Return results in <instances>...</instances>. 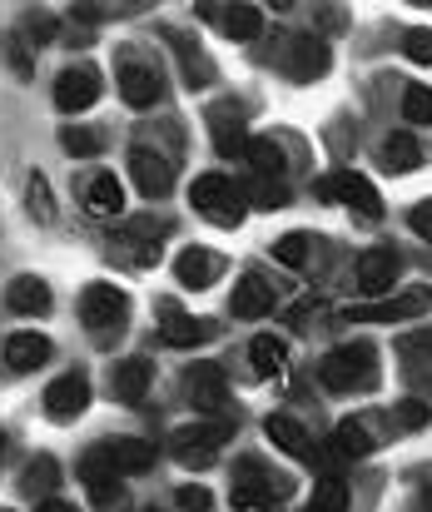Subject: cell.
<instances>
[{"label": "cell", "mask_w": 432, "mask_h": 512, "mask_svg": "<svg viewBox=\"0 0 432 512\" xmlns=\"http://www.w3.org/2000/svg\"><path fill=\"white\" fill-rule=\"evenodd\" d=\"M403 50H408V60L432 65V30H428V25H413V30L403 35Z\"/></svg>", "instance_id": "cell-38"}, {"label": "cell", "mask_w": 432, "mask_h": 512, "mask_svg": "<svg viewBox=\"0 0 432 512\" xmlns=\"http://www.w3.org/2000/svg\"><path fill=\"white\" fill-rule=\"evenodd\" d=\"M308 512H348V488L338 483V478H323L318 488H313V503Z\"/></svg>", "instance_id": "cell-33"}, {"label": "cell", "mask_w": 432, "mask_h": 512, "mask_svg": "<svg viewBox=\"0 0 432 512\" xmlns=\"http://www.w3.org/2000/svg\"><path fill=\"white\" fill-rule=\"evenodd\" d=\"M130 174H135V184H140L144 199H164L169 189H174V170H169V160L164 155H154V150H130Z\"/></svg>", "instance_id": "cell-13"}, {"label": "cell", "mask_w": 432, "mask_h": 512, "mask_svg": "<svg viewBox=\"0 0 432 512\" xmlns=\"http://www.w3.org/2000/svg\"><path fill=\"white\" fill-rule=\"evenodd\" d=\"M403 120H408V125H432V90L428 85H408V90H403Z\"/></svg>", "instance_id": "cell-32"}, {"label": "cell", "mask_w": 432, "mask_h": 512, "mask_svg": "<svg viewBox=\"0 0 432 512\" xmlns=\"http://www.w3.org/2000/svg\"><path fill=\"white\" fill-rule=\"evenodd\" d=\"M100 100V70L95 65H70V70H60V80H55V105L65 110V115H80V110H90Z\"/></svg>", "instance_id": "cell-8"}, {"label": "cell", "mask_w": 432, "mask_h": 512, "mask_svg": "<svg viewBox=\"0 0 432 512\" xmlns=\"http://www.w3.org/2000/svg\"><path fill=\"white\" fill-rule=\"evenodd\" d=\"M50 358V339L45 334H10L5 339V363L15 368V373H30V368H40Z\"/></svg>", "instance_id": "cell-21"}, {"label": "cell", "mask_w": 432, "mask_h": 512, "mask_svg": "<svg viewBox=\"0 0 432 512\" xmlns=\"http://www.w3.org/2000/svg\"><path fill=\"white\" fill-rule=\"evenodd\" d=\"M408 224H413V234H418V239H428L432 244V199H423V204L413 209V219H408Z\"/></svg>", "instance_id": "cell-43"}, {"label": "cell", "mask_w": 432, "mask_h": 512, "mask_svg": "<svg viewBox=\"0 0 432 512\" xmlns=\"http://www.w3.org/2000/svg\"><path fill=\"white\" fill-rule=\"evenodd\" d=\"M179 503H184V512H209V493L204 488H179Z\"/></svg>", "instance_id": "cell-44"}, {"label": "cell", "mask_w": 432, "mask_h": 512, "mask_svg": "<svg viewBox=\"0 0 432 512\" xmlns=\"http://www.w3.org/2000/svg\"><path fill=\"white\" fill-rule=\"evenodd\" d=\"M189 199H194V209H199L209 224H219V229H234V224L244 219V199H239L234 179H224V174H204V179H194Z\"/></svg>", "instance_id": "cell-4"}, {"label": "cell", "mask_w": 432, "mask_h": 512, "mask_svg": "<svg viewBox=\"0 0 432 512\" xmlns=\"http://www.w3.org/2000/svg\"><path fill=\"white\" fill-rule=\"evenodd\" d=\"M184 393L194 398V408H204V413H219V408H224V398H229L224 368H219V363H194V368L184 373Z\"/></svg>", "instance_id": "cell-12"}, {"label": "cell", "mask_w": 432, "mask_h": 512, "mask_svg": "<svg viewBox=\"0 0 432 512\" xmlns=\"http://www.w3.org/2000/svg\"><path fill=\"white\" fill-rule=\"evenodd\" d=\"M432 309V289H403V294H388V299H373V304H348L343 319L348 324H403V319H423Z\"/></svg>", "instance_id": "cell-3"}, {"label": "cell", "mask_w": 432, "mask_h": 512, "mask_svg": "<svg viewBox=\"0 0 432 512\" xmlns=\"http://www.w3.org/2000/svg\"><path fill=\"white\" fill-rule=\"evenodd\" d=\"M149 378H154V368H149L144 358H125V363H115V373H110V393H115L120 403H140L144 393H149Z\"/></svg>", "instance_id": "cell-19"}, {"label": "cell", "mask_w": 432, "mask_h": 512, "mask_svg": "<svg viewBox=\"0 0 432 512\" xmlns=\"http://www.w3.org/2000/svg\"><path fill=\"white\" fill-rule=\"evenodd\" d=\"M45 408H50L55 423L80 418V413L90 408V378H85V373H65V378H55V383L45 388Z\"/></svg>", "instance_id": "cell-10"}, {"label": "cell", "mask_w": 432, "mask_h": 512, "mask_svg": "<svg viewBox=\"0 0 432 512\" xmlns=\"http://www.w3.org/2000/svg\"><path fill=\"white\" fill-rule=\"evenodd\" d=\"M428 418H432V413H428V403H423V398H403V403L393 408V423H398L403 433H413V428H423Z\"/></svg>", "instance_id": "cell-36"}, {"label": "cell", "mask_w": 432, "mask_h": 512, "mask_svg": "<svg viewBox=\"0 0 432 512\" xmlns=\"http://www.w3.org/2000/svg\"><path fill=\"white\" fill-rule=\"evenodd\" d=\"M383 165H388V170H398V174L418 170V165H423V150H418V140H413V135H393V140L383 145Z\"/></svg>", "instance_id": "cell-29"}, {"label": "cell", "mask_w": 432, "mask_h": 512, "mask_svg": "<svg viewBox=\"0 0 432 512\" xmlns=\"http://www.w3.org/2000/svg\"><path fill=\"white\" fill-rule=\"evenodd\" d=\"M288 483L284 478H274L264 463H254V458H244L239 463V478H234V508H264L274 512L284 503Z\"/></svg>", "instance_id": "cell-6"}, {"label": "cell", "mask_w": 432, "mask_h": 512, "mask_svg": "<svg viewBox=\"0 0 432 512\" xmlns=\"http://www.w3.org/2000/svg\"><path fill=\"white\" fill-rule=\"evenodd\" d=\"M398 269H403V259H398L393 249H368V254L358 259V289L378 299V294H388V289H393Z\"/></svg>", "instance_id": "cell-15"}, {"label": "cell", "mask_w": 432, "mask_h": 512, "mask_svg": "<svg viewBox=\"0 0 432 512\" xmlns=\"http://www.w3.org/2000/svg\"><path fill=\"white\" fill-rule=\"evenodd\" d=\"M85 204H90V214H95V219L120 214V209H125V189H120V179H115V174H95V179H90V189H85Z\"/></svg>", "instance_id": "cell-24"}, {"label": "cell", "mask_w": 432, "mask_h": 512, "mask_svg": "<svg viewBox=\"0 0 432 512\" xmlns=\"http://www.w3.org/2000/svg\"><path fill=\"white\" fill-rule=\"evenodd\" d=\"M120 95H125V105H130V110H149V105H159L164 80H159V70H154V65H144V60H125V65H120Z\"/></svg>", "instance_id": "cell-11"}, {"label": "cell", "mask_w": 432, "mask_h": 512, "mask_svg": "<svg viewBox=\"0 0 432 512\" xmlns=\"http://www.w3.org/2000/svg\"><path fill=\"white\" fill-rule=\"evenodd\" d=\"M318 194H323V199H343V204H348V209H358L363 219H383V199H378V189H373L363 174H353V170L323 179V184H318Z\"/></svg>", "instance_id": "cell-7"}, {"label": "cell", "mask_w": 432, "mask_h": 512, "mask_svg": "<svg viewBox=\"0 0 432 512\" xmlns=\"http://www.w3.org/2000/svg\"><path fill=\"white\" fill-rule=\"evenodd\" d=\"M60 145H65V155H100V135L95 130H80V125H70V130H60Z\"/></svg>", "instance_id": "cell-35"}, {"label": "cell", "mask_w": 432, "mask_h": 512, "mask_svg": "<svg viewBox=\"0 0 432 512\" xmlns=\"http://www.w3.org/2000/svg\"><path fill=\"white\" fill-rule=\"evenodd\" d=\"M40 512H75V508H70V503H60V498H45V503H40Z\"/></svg>", "instance_id": "cell-46"}, {"label": "cell", "mask_w": 432, "mask_h": 512, "mask_svg": "<svg viewBox=\"0 0 432 512\" xmlns=\"http://www.w3.org/2000/svg\"><path fill=\"white\" fill-rule=\"evenodd\" d=\"M169 40L179 45V60H184V80H189V85H209V80H214V65H209V60L199 55V45H194L189 35H179V30H169Z\"/></svg>", "instance_id": "cell-27"}, {"label": "cell", "mask_w": 432, "mask_h": 512, "mask_svg": "<svg viewBox=\"0 0 432 512\" xmlns=\"http://www.w3.org/2000/svg\"><path fill=\"white\" fill-rule=\"evenodd\" d=\"M249 199H254L259 209H274V204H284L288 199V189L279 184V179H254V184H249Z\"/></svg>", "instance_id": "cell-39"}, {"label": "cell", "mask_w": 432, "mask_h": 512, "mask_svg": "<svg viewBox=\"0 0 432 512\" xmlns=\"http://www.w3.org/2000/svg\"><path fill=\"white\" fill-rule=\"evenodd\" d=\"M55 483H60V468H55V458H35V463L25 468V493H30V498H35V493L45 498Z\"/></svg>", "instance_id": "cell-34"}, {"label": "cell", "mask_w": 432, "mask_h": 512, "mask_svg": "<svg viewBox=\"0 0 432 512\" xmlns=\"http://www.w3.org/2000/svg\"><path fill=\"white\" fill-rule=\"evenodd\" d=\"M5 304H10L15 314H45V309H50V289H45V279H35V274H20V279H10V289H5Z\"/></svg>", "instance_id": "cell-22"}, {"label": "cell", "mask_w": 432, "mask_h": 512, "mask_svg": "<svg viewBox=\"0 0 432 512\" xmlns=\"http://www.w3.org/2000/svg\"><path fill=\"white\" fill-rule=\"evenodd\" d=\"M159 319H164V343L169 348H189V343H199V339H209L214 334V324L209 319H189L179 304H159Z\"/></svg>", "instance_id": "cell-17"}, {"label": "cell", "mask_w": 432, "mask_h": 512, "mask_svg": "<svg viewBox=\"0 0 432 512\" xmlns=\"http://www.w3.org/2000/svg\"><path fill=\"white\" fill-rule=\"evenodd\" d=\"M328 65H333V55H328V45H323L318 35H298V40H288V50H284V75L288 80L308 85V80L328 75Z\"/></svg>", "instance_id": "cell-9"}, {"label": "cell", "mask_w": 432, "mask_h": 512, "mask_svg": "<svg viewBox=\"0 0 432 512\" xmlns=\"http://www.w3.org/2000/svg\"><path fill=\"white\" fill-rule=\"evenodd\" d=\"M105 448H110V458H115L120 473H144V468H154V448L140 443V438H115V443H105Z\"/></svg>", "instance_id": "cell-26"}, {"label": "cell", "mask_w": 432, "mask_h": 512, "mask_svg": "<svg viewBox=\"0 0 432 512\" xmlns=\"http://www.w3.org/2000/svg\"><path fill=\"white\" fill-rule=\"evenodd\" d=\"M209 20H219V30L229 40H254L264 30V10L259 5H199Z\"/></svg>", "instance_id": "cell-16"}, {"label": "cell", "mask_w": 432, "mask_h": 512, "mask_svg": "<svg viewBox=\"0 0 432 512\" xmlns=\"http://www.w3.org/2000/svg\"><path fill=\"white\" fill-rule=\"evenodd\" d=\"M249 358H254V368L269 378V373H284L288 348H284V339H274V334H259V339L249 343Z\"/></svg>", "instance_id": "cell-30"}, {"label": "cell", "mask_w": 432, "mask_h": 512, "mask_svg": "<svg viewBox=\"0 0 432 512\" xmlns=\"http://www.w3.org/2000/svg\"><path fill=\"white\" fill-rule=\"evenodd\" d=\"M398 353H403L408 378L423 383V388H432V334H408V339L398 343Z\"/></svg>", "instance_id": "cell-25"}, {"label": "cell", "mask_w": 432, "mask_h": 512, "mask_svg": "<svg viewBox=\"0 0 432 512\" xmlns=\"http://www.w3.org/2000/svg\"><path fill=\"white\" fill-rule=\"evenodd\" d=\"M209 130H214V150H219L224 160L249 155V130H244V115H239L234 105H214V110H209Z\"/></svg>", "instance_id": "cell-14"}, {"label": "cell", "mask_w": 432, "mask_h": 512, "mask_svg": "<svg viewBox=\"0 0 432 512\" xmlns=\"http://www.w3.org/2000/svg\"><path fill=\"white\" fill-rule=\"evenodd\" d=\"M264 433H269V443H274V448H284L288 458H313V443H308V433H303V423H298V418L274 413V418L264 423Z\"/></svg>", "instance_id": "cell-20"}, {"label": "cell", "mask_w": 432, "mask_h": 512, "mask_svg": "<svg viewBox=\"0 0 432 512\" xmlns=\"http://www.w3.org/2000/svg\"><path fill=\"white\" fill-rule=\"evenodd\" d=\"M174 274H179L184 289H209V284L224 274V259L209 254V249H184V254L174 259Z\"/></svg>", "instance_id": "cell-18"}, {"label": "cell", "mask_w": 432, "mask_h": 512, "mask_svg": "<svg viewBox=\"0 0 432 512\" xmlns=\"http://www.w3.org/2000/svg\"><path fill=\"white\" fill-rule=\"evenodd\" d=\"M80 319H85V329H95V339L120 334V324L130 319L125 289H115V284H90V289L80 294Z\"/></svg>", "instance_id": "cell-5"}, {"label": "cell", "mask_w": 432, "mask_h": 512, "mask_svg": "<svg viewBox=\"0 0 432 512\" xmlns=\"http://www.w3.org/2000/svg\"><path fill=\"white\" fill-rule=\"evenodd\" d=\"M229 438H234V423H229V418H209V423L174 428V438H169V453H174L184 468H209Z\"/></svg>", "instance_id": "cell-2"}, {"label": "cell", "mask_w": 432, "mask_h": 512, "mask_svg": "<svg viewBox=\"0 0 432 512\" xmlns=\"http://www.w3.org/2000/svg\"><path fill=\"white\" fill-rule=\"evenodd\" d=\"M50 35H55V20H50V15H25V20H20V40H25V45H45Z\"/></svg>", "instance_id": "cell-40"}, {"label": "cell", "mask_w": 432, "mask_h": 512, "mask_svg": "<svg viewBox=\"0 0 432 512\" xmlns=\"http://www.w3.org/2000/svg\"><path fill=\"white\" fill-rule=\"evenodd\" d=\"M75 15L80 20H105V15H115V5H75Z\"/></svg>", "instance_id": "cell-45"}, {"label": "cell", "mask_w": 432, "mask_h": 512, "mask_svg": "<svg viewBox=\"0 0 432 512\" xmlns=\"http://www.w3.org/2000/svg\"><path fill=\"white\" fill-rule=\"evenodd\" d=\"M30 214H35L40 224H50V214H55V209H50V189H45V179H40V174L30 179Z\"/></svg>", "instance_id": "cell-42"}, {"label": "cell", "mask_w": 432, "mask_h": 512, "mask_svg": "<svg viewBox=\"0 0 432 512\" xmlns=\"http://www.w3.org/2000/svg\"><path fill=\"white\" fill-rule=\"evenodd\" d=\"M90 493H95V508L100 512H120L125 508V493H120V483H115V478H110V483H95Z\"/></svg>", "instance_id": "cell-41"}, {"label": "cell", "mask_w": 432, "mask_h": 512, "mask_svg": "<svg viewBox=\"0 0 432 512\" xmlns=\"http://www.w3.org/2000/svg\"><path fill=\"white\" fill-rule=\"evenodd\" d=\"M274 259L288 264V269H303V259H308V234H284V239L274 244Z\"/></svg>", "instance_id": "cell-37"}, {"label": "cell", "mask_w": 432, "mask_h": 512, "mask_svg": "<svg viewBox=\"0 0 432 512\" xmlns=\"http://www.w3.org/2000/svg\"><path fill=\"white\" fill-rule=\"evenodd\" d=\"M318 378L333 393H353V388L368 393V388H378V353H373V343H343V348H333L318 363Z\"/></svg>", "instance_id": "cell-1"}, {"label": "cell", "mask_w": 432, "mask_h": 512, "mask_svg": "<svg viewBox=\"0 0 432 512\" xmlns=\"http://www.w3.org/2000/svg\"><path fill=\"white\" fill-rule=\"evenodd\" d=\"M249 165H254L259 179H279L284 174V150L269 135H259V140H249Z\"/></svg>", "instance_id": "cell-28"}, {"label": "cell", "mask_w": 432, "mask_h": 512, "mask_svg": "<svg viewBox=\"0 0 432 512\" xmlns=\"http://www.w3.org/2000/svg\"><path fill=\"white\" fill-rule=\"evenodd\" d=\"M333 443H338V458H368L373 453V438H368V428L363 423H338V433H333Z\"/></svg>", "instance_id": "cell-31"}, {"label": "cell", "mask_w": 432, "mask_h": 512, "mask_svg": "<svg viewBox=\"0 0 432 512\" xmlns=\"http://www.w3.org/2000/svg\"><path fill=\"white\" fill-rule=\"evenodd\" d=\"M269 309H274V289H269L264 279L249 274V279L234 284V314H239V319H264Z\"/></svg>", "instance_id": "cell-23"}]
</instances>
